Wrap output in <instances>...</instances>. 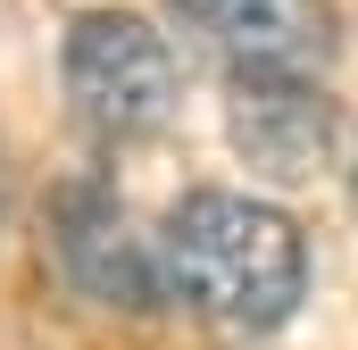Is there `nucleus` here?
I'll return each mask as SVG.
<instances>
[{
  "mask_svg": "<svg viewBox=\"0 0 358 350\" xmlns=\"http://www.w3.org/2000/svg\"><path fill=\"white\" fill-rule=\"evenodd\" d=\"M159 292L234 334H267L308 292V242L300 225L250 200V192H183L150 242Z\"/></svg>",
  "mask_w": 358,
  "mask_h": 350,
  "instance_id": "f257e3e1",
  "label": "nucleus"
},
{
  "mask_svg": "<svg viewBox=\"0 0 358 350\" xmlns=\"http://www.w3.org/2000/svg\"><path fill=\"white\" fill-rule=\"evenodd\" d=\"M67 100L100 142H142L176 117V50L134 8H84L67 25Z\"/></svg>",
  "mask_w": 358,
  "mask_h": 350,
  "instance_id": "f03ea898",
  "label": "nucleus"
},
{
  "mask_svg": "<svg viewBox=\"0 0 358 350\" xmlns=\"http://www.w3.org/2000/svg\"><path fill=\"white\" fill-rule=\"evenodd\" d=\"M176 17L234 67V84H308L334 50L325 0H176Z\"/></svg>",
  "mask_w": 358,
  "mask_h": 350,
  "instance_id": "7ed1b4c3",
  "label": "nucleus"
},
{
  "mask_svg": "<svg viewBox=\"0 0 358 350\" xmlns=\"http://www.w3.org/2000/svg\"><path fill=\"white\" fill-rule=\"evenodd\" d=\"M59 259L108 309H150V292H159V267L134 242V225H125V209L108 192H67V209H59Z\"/></svg>",
  "mask_w": 358,
  "mask_h": 350,
  "instance_id": "20e7f679",
  "label": "nucleus"
},
{
  "mask_svg": "<svg viewBox=\"0 0 358 350\" xmlns=\"http://www.w3.org/2000/svg\"><path fill=\"white\" fill-rule=\"evenodd\" d=\"M234 142L267 175H308L334 142V108L317 84H234Z\"/></svg>",
  "mask_w": 358,
  "mask_h": 350,
  "instance_id": "39448f33",
  "label": "nucleus"
}]
</instances>
